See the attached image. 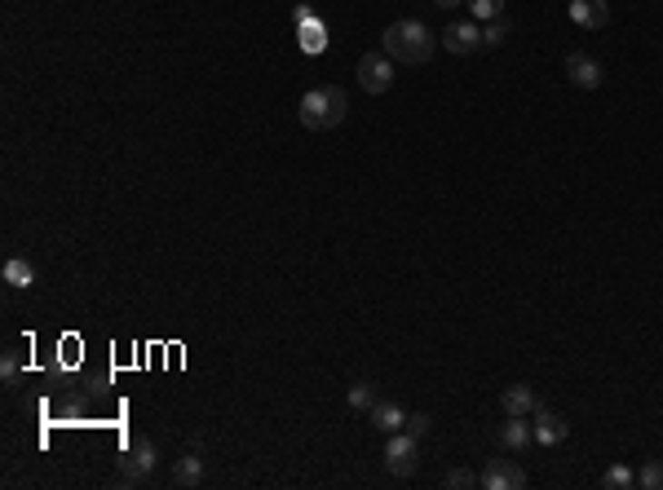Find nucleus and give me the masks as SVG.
<instances>
[{
    "instance_id": "obj_3",
    "label": "nucleus",
    "mask_w": 663,
    "mask_h": 490,
    "mask_svg": "<svg viewBox=\"0 0 663 490\" xmlns=\"http://www.w3.org/2000/svg\"><path fill=\"white\" fill-rule=\"evenodd\" d=\"M155 468H160V446L151 437H133L124 446V456H120V482L124 486H146Z\"/></svg>"
},
{
    "instance_id": "obj_10",
    "label": "nucleus",
    "mask_w": 663,
    "mask_h": 490,
    "mask_svg": "<svg viewBox=\"0 0 663 490\" xmlns=\"http://www.w3.org/2000/svg\"><path fill=\"white\" fill-rule=\"evenodd\" d=\"M566 75H570L575 89H597L601 84V63L589 58V54H570L566 58Z\"/></svg>"
},
{
    "instance_id": "obj_1",
    "label": "nucleus",
    "mask_w": 663,
    "mask_h": 490,
    "mask_svg": "<svg viewBox=\"0 0 663 490\" xmlns=\"http://www.w3.org/2000/svg\"><path fill=\"white\" fill-rule=\"evenodd\" d=\"M381 44H385V54H390L394 63L421 66V63H430V58H433L438 35H433L421 18H402V23H390V27H385Z\"/></svg>"
},
{
    "instance_id": "obj_4",
    "label": "nucleus",
    "mask_w": 663,
    "mask_h": 490,
    "mask_svg": "<svg viewBox=\"0 0 663 490\" xmlns=\"http://www.w3.org/2000/svg\"><path fill=\"white\" fill-rule=\"evenodd\" d=\"M416 464H421L416 437H411L407 428H402V433H390V442H385V468H390L394 477H411Z\"/></svg>"
},
{
    "instance_id": "obj_21",
    "label": "nucleus",
    "mask_w": 663,
    "mask_h": 490,
    "mask_svg": "<svg viewBox=\"0 0 663 490\" xmlns=\"http://www.w3.org/2000/svg\"><path fill=\"white\" fill-rule=\"evenodd\" d=\"M371 402H376V389H371L367 380H359V385L350 389V407H354V411H371Z\"/></svg>"
},
{
    "instance_id": "obj_24",
    "label": "nucleus",
    "mask_w": 663,
    "mask_h": 490,
    "mask_svg": "<svg viewBox=\"0 0 663 490\" xmlns=\"http://www.w3.org/2000/svg\"><path fill=\"white\" fill-rule=\"evenodd\" d=\"M407 433L411 437H425L430 433V416H407Z\"/></svg>"
},
{
    "instance_id": "obj_19",
    "label": "nucleus",
    "mask_w": 663,
    "mask_h": 490,
    "mask_svg": "<svg viewBox=\"0 0 663 490\" xmlns=\"http://www.w3.org/2000/svg\"><path fill=\"white\" fill-rule=\"evenodd\" d=\"M473 23H491V18H504V0H464Z\"/></svg>"
},
{
    "instance_id": "obj_14",
    "label": "nucleus",
    "mask_w": 663,
    "mask_h": 490,
    "mask_svg": "<svg viewBox=\"0 0 663 490\" xmlns=\"http://www.w3.org/2000/svg\"><path fill=\"white\" fill-rule=\"evenodd\" d=\"M199 482H203V456H195V451H186V456L173 464V486L182 490H195Z\"/></svg>"
},
{
    "instance_id": "obj_6",
    "label": "nucleus",
    "mask_w": 663,
    "mask_h": 490,
    "mask_svg": "<svg viewBox=\"0 0 663 490\" xmlns=\"http://www.w3.org/2000/svg\"><path fill=\"white\" fill-rule=\"evenodd\" d=\"M478 486H487V490H522V486H527V468H522V464H513V459H487V468H482Z\"/></svg>"
},
{
    "instance_id": "obj_9",
    "label": "nucleus",
    "mask_w": 663,
    "mask_h": 490,
    "mask_svg": "<svg viewBox=\"0 0 663 490\" xmlns=\"http://www.w3.org/2000/svg\"><path fill=\"white\" fill-rule=\"evenodd\" d=\"M570 23L584 32H601L610 23V5L606 0H570Z\"/></svg>"
},
{
    "instance_id": "obj_18",
    "label": "nucleus",
    "mask_w": 663,
    "mask_h": 490,
    "mask_svg": "<svg viewBox=\"0 0 663 490\" xmlns=\"http://www.w3.org/2000/svg\"><path fill=\"white\" fill-rule=\"evenodd\" d=\"M301 49H305V54H323V49H328V35H323V23H319V18L301 27Z\"/></svg>"
},
{
    "instance_id": "obj_12",
    "label": "nucleus",
    "mask_w": 663,
    "mask_h": 490,
    "mask_svg": "<svg viewBox=\"0 0 663 490\" xmlns=\"http://www.w3.org/2000/svg\"><path fill=\"white\" fill-rule=\"evenodd\" d=\"M500 407H504V416H535V407H539V397H535V389L530 385H513V389H504V397H500Z\"/></svg>"
},
{
    "instance_id": "obj_16",
    "label": "nucleus",
    "mask_w": 663,
    "mask_h": 490,
    "mask_svg": "<svg viewBox=\"0 0 663 490\" xmlns=\"http://www.w3.org/2000/svg\"><path fill=\"white\" fill-rule=\"evenodd\" d=\"M628 486H637V473L628 464H615V468L601 473V490H628Z\"/></svg>"
},
{
    "instance_id": "obj_15",
    "label": "nucleus",
    "mask_w": 663,
    "mask_h": 490,
    "mask_svg": "<svg viewBox=\"0 0 663 490\" xmlns=\"http://www.w3.org/2000/svg\"><path fill=\"white\" fill-rule=\"evenodd\" d=\"M0 279H5L9 288H32V283H35V270H32V261H27V257H9V261H5V270H0Z\"/></svg>"
},
{
    "instance_id": "obj_25",
    "label": "nucleus",
    "mask_w": 663,
    "mask_h": 490,
    "mask_svg": "<svg viewBox=\"0 0 663 490\" xmlns=\"http://www.w3.org/2000/svg\"><path fill=\"white\" fill-rule=\"evenodd\" d=\"M292 23H297V27L314 23V9H310V5H297V9H292Z\"/></svg>"
},
{
    "instance_id": "obj_22",
    "label": "nucleus",
    "mask_w": 663,
    "mask_h": 490,
    "mask_svg": "<svg viewBox=\"0 0 663 490\" xmlns=\"http://www.w3.org/2000/svg\"><path fill=\"white\" fill-rule=\"evenodd\" d=\"M0 380H5V385H14V380H18V354H14V349L0 358Z\"/></svg>"
},
{
    "instance_id": "obj_13",
    "label": "nucleus",
    "mask_w": 663,
    "mask_h": 490,
    "mask_svg": "<svg viewBox=\"0 0 663 490\" xmlns=\"http://www.w3.org/2000/svg\"><path fill=\"white\" fill-rule=\"evenodd\" d=\"M535 442V428L527 425V416H509V425L500 428V446L504 451H527Z\"/></svg>"
},
{
    "instance_id": "obj_23",
    "label": "nucleus",
    "mask_w": 663,
    "mask_h": 490,
    "mask_svg": "<svg viewBox=\"0 0 663 490\" xmlns=\"http://www.w3.org/2000/svg\"><path fill=\"white\" fill-rule=\"evenodd\" d=\"M473 482H478V477H473V473H469V468H451V473H447V486H456V490L473 486Z\"/></svg>"
},
{
    "instance_id": "obj_26",
    "label": "nucleus",
    "mask_w": 663,
    "mask_h": 490,
    "mask_svg": "<svg viewBox=\"0 0 663 490\" xmlns=\"http://www.w3.org/2000/svg\"><path fill=\"white\" fill-rule=\"evenodd\" d=\"M438 9H456V5H464V0H433Z\"/></svg>"
},
{
    "instance_id": "obj_2",
    "label": "nucleus",
    "mask_w": 663,
    "mask_h": 490,
    "mask_svg": "<svg viewBox=\"0 0 663 490\" xmlns=\"http://www.w3.org/2000/svg\"><path fill=\"white\" fill-rule=\"evenodd\" d=\"M301 124L310 132H332L345 124V115H350V98L336 89V84H319V89H310L305 98H301Z\"/></svg>"
},
{
    "instance_id": "obj_11",
    "label": "nucleus",
    "mask_w": 663,
    "mask_h": 490,
    "mask_svg": "<svg viewBox=\"0 0 663 490\" xmlns=\"http://www.w3.org/2000/svg\"><path fill=\"white\" fill-rule=\"evenodd\" d=\"M367 420L381 428V433H402V428H407V411H402L398 402L376 397V402H371V411H367Z\"/></svg>"
},
{
    "instance_id": "obj_5",
    "label": "nucleus",
    "mask_w": 663,
    "mask_h": 490,
    "mask_svg": "<svg viewBox=\"0 0 663 490\" xmlns=\"http://www.w3.org/2000/svg\"><path fill=\"white\" fill-rule=\"evenodd\" d=\"M359 84H363V93H385L390 84H394V58L390 54H363V63H359Z\"/></svg>"
},
{
    "instance_id": "obj_8",
    "label": "nucleus",
    "mask_w": 663,
    "mask_h": 490,
    "mask_svg": "<svg viewBox=\"0 0 663 490\" xmlns=\"http://www.w3.org/2000/svg\"><path fill=\"white\" fill-rule=\"evenodd\" d=\"M442 44H447L451 54H460V58L478 54V49H482V23H451V27L442 32Z\"/></svg>"
},
{
    "instance_id": "obj_7",
    "label": "nucleus",
    "mask_w": 663,
    "mask_h": 490,
    "mask_svg": "<svg viewBox=\"0 0 663 490\" xmlns=\"http://www.w3.org/2000/svg\"><path fill=\"white\" fill-rule=\"evenodd\" d=\"M530 420H535L530 428H535V442H539V446H558V442H566V433H570V425H566L558 411H549L544 402L535 407V416H530Z\"/></svg>"
},
{
    "instance_id": "obj_20",
    "label": "nucleus",
    "mask_w": 663,
    "mask_h": 490,
    "mask_svg": "<svg viewBox=\"0 0 663 490\" xmlns=\"http://www.w3.org/2000/svg\"><path fill=\"white\" fill-rule=\"evenodd\" d=\"M637 482L646 490H663V459H650V464L637 473Z\"/></svg>"
},
{
    "instance_id": "obj_17",
    "label": "nucleus",
    "mask_w": 663,
    "mask_h": 490,
    "mask_svg": "<svg viewBox=\"0 0 663 490\" xmlns=\"http://www.w3.org/2000/svg\"><path fill=\"white\" fill-rule=\"evenodd\" d=\"M513 32V23L509 18H491V23H482V49H500L504 40Z\"/></svg>"
}]
</instances>
